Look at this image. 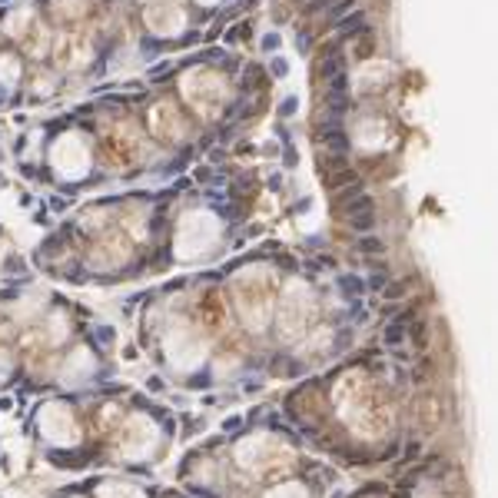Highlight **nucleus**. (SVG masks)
<instances>
[{"mask_svg": "<svg viewBox=\"0 0 498 498\" xmlns=\"http://www.w3.org/2000/svg\"><path fill=\"white\" fill-rule=\"evenodd\" d=\"M352 10H355V0H342L339 7L332 4V10H329V13H332V20H342L346 13H352Z\"/></svg>", "mask_w": 498, "mask_h": 498, "instance_id": "obj_8", "label": "nucleus"}, {"mask_svg": "<svg viewBox=\"0 0 498 498\" xmlns=\"http://www.w3.org/2000/svg\"><path fill=\"white\" fill-rule=\"evenodd\" d=\"M196 180H200V183H220V176H216V173H209L206 166H200V170H196Z\"/></svg>", "mask_w": 498, "mask_h": 498, "instance_id": "obj_13", "label": "nucleus"}, {"mask_svg": "<svg viewBox=\"0 0 498 498\" xmlns=\"http://www.w3.org/2000/svg\"><path fill=\"white\" fill-rule=\"evenodd\" d=\"M315 73H319V80H332V76L346 73V57L339 53V40L326 47V53H322V60H319V70H315Z\"/></svg>", "mask_w": 498, "mask_h": 498, "instance_id": "obj_1", "label": "nucleus"}, {"mask_svg": "<svg viewBox=\"0 0 498 498\" xmlns=\"http://www.w3.org/2000/svg\"><path fill=\"white\" fill-rule=\"evenodd\" d=\"M315 136H319V143L326 146L329 153H335V156H346L349 153V136L342 133V126H315Z\"/></svg>", "mask_w": 498, "mask_h": 498, "instance_id": "obj_2", "label": "nucleus"}, {"mask_svg": "<svg viewBox=\"0 0 498 498\" xmlns=\"http://www.w3.org/2000/svg\"><path fill=\"white\" fill-rule=\"evenodd\" d=\"M272 73H276V76H286V73H289V63H286L283 57H272Z\"/></svg>", "mask_w": 498, "mask_h": 498, "instance_id": "obj_14", "label": "nucleus"}, {"mask_svg": "<svg viewBox=\"0 0 498 498\" xmlns=\"http://www.w3.org/2000/svg\"><path fill=\"white\" fill-rule=\"evenodd\" d=\"M50 206H53V209H63V206H67V200H63V196H53Z\"/></svg>", "mask_w": 498, "mask_h": 498, "instance_id": "obj_17", "label": "nucleus"}, {"mask_svg": "<svg viewBox=\"0 0 498 498\" xmlns=\"http://www.w3.org/2000/svg\"><path fill=\"white\" fill-rule=\"evenodd\" d=\"M352 183H359V176H355V170H352V166L329 173V186H332L335 193H339V189H346V186H352Z\"/></svg>", "mask_w": 498, "mask_h": 498, "instance_id": "obj_4", "label": "nucleus"}, {"mask_svg": "<svg viewBox=\"0 0 498 498\" xmlns=\"http://www.w3.org/2000/svg\"><path fill=\"white\" fill-rule=\"evenodd\" d=\"M276 47H279V37H276V33H266V37H263V50H266V53H272Z\"/></svg>", "mask_w": 498, "mask_h": 498, "instance_id": "obj_15", "label": "nucleus"}, {"mask_svg": "<svg viewBox=\"0 0 498 498\" xmlns=\"http://www.w3.org/2000/svg\"><path fill=\"white\" fill-rule=\"evenodd\" d=\"M246 33H249L246 24H236V27H229V30H226V40H229V44H236V40H246Z\"/></svg>", "mask_w": 498, "mask_h": 498, "instance_id": "obj_10", "label": "nucleus"}, {"mask_svg": "<svg viewBox=\"0 0 498 498\" xmlns=\"http://www.w3.org/2000/svg\"><path fill=\"white\" fill-rule=\"evenodd\" d=\"M349 226H352L355 233H372L375 213H355V216H349Z\"/></svg>", "mask_w": 498, "mask_h": 498, "instance_id": "obj_5", "label": "nucleus"}, {"mask_svg": "<svg viewBox=\"0 0 498 498\" xmlns=\"http://www.w3.org/2000/svg\"><path fill=\"white\" fill-rule=\"evenodd\" d=\"M355 249H359V252H366V256H375V252H382L385 246H382V240H379V236L366 233V236H359V243H355Z\"/></svg>", "mask_w": 498, "mask_h": 498, "instance_id": "obj_6", "label": "nucleus"}, {"mask_svg": "<svg viewBox=\"0 0 498 498\" xmlns=\"http://www.w3.org/2000/svg\"><path fill=\"white\" fill-rule=\"evenodd\" d=\"M296 47H299V53H309V47H312V33H309V30H299V33H296Z\"/></svg>", "mask_w": 498, "mask_h": 498, "instance_id": "obj_11", "label": "nucleus"}, {"mask_svg": "<svg viewBox=\"0 0 498 498\" xmlns=\"http://www.w3.org/2000/svg\"><path fill=\"white\" fill-rule=\"evenodd\" d=\"M143 53H160V44L156 40H143Z\"/></svg>", "mask_w": 498, "mask_h": 498, "instance_id": "obj_16", "label": "nucleus"}, {"mask_svg": "<svg viewBox=\"0 0 498 498\" xmlns=\"http://www.w3.org/2000/svg\"><path fill=\"white\" fill-rule=\"evenodd\" d=\"M366 24V17H362V10H352V13H346L342 20H335V33H342V40H349L359 27Z\"/></svg>", "mask_w": 498, "mask_h": 498, "instance_id": "obj_3", "label": "nucleus"}, {"mask_svg": "<svg viewBox=\"0 0 498 498\" xmlns=\"http://www.w3.org/2000/svg\"><path fill=\"white\" fill-rule=\"evenodd\" d=\"M332 4H335V0H309V4H306V13H322V10H329Z\"/></svg>", "mask_w": 498, "mask_h": 498, "instance_id": "obj_12", "label": "nucleus"}, {"mask_svg": "<svg viewBox=\"0 0 498 498\" xmlns=\"http://www.w3.org/2000/svg\"><path fill=\"white\" fill-rule=\"evenodd\" d=\"M299 110V96H286L283 103H279V116H292Z\"/></svg>", "mask_w": 498, "mask_h": 498, "instance_id": "obj_9", "label": "nucleus"}, {"mask_svg": "<svg viewBox=\"0 0 498 498\" xmlns=\"http://www.w3.org/2000/svg\"><path fill=\"white\" fill-rule=\"evenodd\" d=\"M176 70V63H160V67H153L150 70V83H160V80H166V76Z\"/></svg>", "mask_w": 498, "mask_h": 498, "instance_id": "obj_7", "label": "nucleus"}]
</instances>
